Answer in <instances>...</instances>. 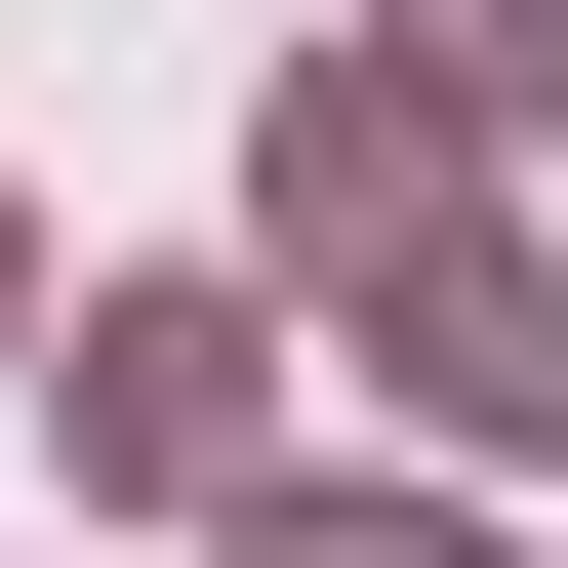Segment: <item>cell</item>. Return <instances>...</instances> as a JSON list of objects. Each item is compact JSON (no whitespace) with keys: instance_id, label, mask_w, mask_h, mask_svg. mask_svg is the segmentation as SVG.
Masks as SVG:
<instances>
[{"instance_id":"2","label":"cell","mask_w":568,"mask_h":568,"mask_svg":"<svg viewBox=\"0 0 568 568\" xmlns=\"http://www.w3.org/2000/svg\"><path fill=\"white\" fill-rule=\"evenodd\" d=\"M447 82H487V122H528V82H568V0H447Z\"/></svg>"},{"instance_id":"1","label":"cell","mask_w":568,"mask_h":568,"mask_svg":"<svg viewBox=\"0 0 568 568\" xmlns=\"http://www.w3.org/2000/svg\"><path fill=\"white\" fill-rule=\"evenodd\" d=\"M82 447H122V487H163V447H244V325H203V284H122V325H82Z\"/></svg>"}]
</instances>
